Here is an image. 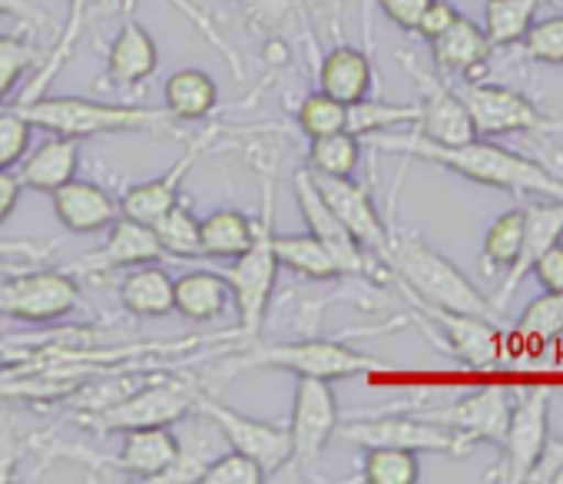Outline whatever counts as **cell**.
Wrapping results in <instances>:
<instances>
[{
    "instance_id": "cell-1",
    "label": "cell",
    "mask_w": 563,
    "mask_h": 484,
    "mask_svg": "<svg viewBox=\"0 0 563 484\" xmlns=\"http://www.w3.org/2000/svg\"><path fill=\"white\" fill-rule=\"evenodd\" d=\"M375 150H385V153H401V156H411V160H424V163H434L441 169H451L457 173L461 179H471L477 186H494V189H507L514 196H543V199H563V179L530 160V156H520L514 150H504L484 136H474L467 143H434L428 136H421L418 130H385V133H372L365 136Z\"/></svg>"
},
{
    "instance_id": "cell-2",
    "label": "cell",
    "mask_w": 563,
    "mask_h": 484,
    "mask_svg": "<svg viewBox=\"0 0 563 484\" xmlns=\"http://www.w3.org/2000/svg\"><path fill=\"white\" fill-rule=\"evenodd\" d=\"M385 266L391 270V283L408 299L424 302V306H438L448 312H461V316H477V319L500 326L494 302L487 296H481V289L448 256L431 250L418 232L388 226Z\"/></svg>"
},
{
    "instance_id": "cell-3",
    "label": "cell",
    "mask_w": 563,
    "mask_h": 484,
    "mask_svg": "<svg viewBox=\"0 0 563 484\" xmlns=\"http://www.w3.org/2000/svg\"><path fill=\"white\" fill-rule=\"evenodd\" d=\"M34 130H47L57 136L90 140V136H117V133H166L179 136V123L166 113V107L146 103H117V100H90V97H37L31 103L14 107Z\"/></svg>"
},
{
    "instance_id": "cell-4",
    "label": "cell",
    "mask_w": 563,
    "mask_h": 484,
    "mask_svg": "<svg viewBox=\"0 0 563 484\" xmlns=\"http://www.w3.org/2000/svg\"><path fill=\"white\" fill-rule=\"evenodd\" d=\"M272 239H275V206H272V179H265L262 212L255 219V235L249 242V250L235 256L229 270H222V279L239 312L242 339H258V332L268 322V306L278 283V260Z\"/></svg>"
},
{
    "instance_id": "cell-5",
    "label": "cell",
    "mask_w": 563,
    "mask_h": 484,
    "mask_svg": "<svg viewBox=\"0 0 563 484\" xmlns=\"http://www.w3.org/2000/svg\"><path fill=\"white\" fill-rule=\"evenodd\" d=\"M249 349L239 352L232 362L235 372L252 369H275L299 378H322V382H342L355 375H372L382 369L375 355H365L339 339H289V342H255L245 339Z\"/></svg>"
},
{
    "instance_id": "cell-6",
    "label": "cell",
    "mask_w": 563,
    "mask_h": 484,
    "mask_svg": "<svg viewBox=\"0 0 563 484\" xmlns=\"http://www.w3.org/2000/svg\"><path fill=\"white\" fill-rule=\"evenodd\" d=\"M342 441L358 448H408V451H434L464 458L471 454L474 441L454 428H444L424 415H382V418H355L349 425H339L335 431Z\"/></svg>"
},
{
    "instance_id": "cell-7",
    "label": "cell",
    "mask_w": 563,
    "mask_h": 484,
    "mask_svg": "<svg viewBox=\"0 0 563 484\" xmlns=\"http://www.w3.org/2000/svg\"><path fill=\"white\" fill-rule=\"evenodd\" d=\"M292 193H296V206L306 219V229L322 242V246L332 253V260L339 263L342 276H358V279H375V283H391V270L375 260L368 250L358 246V239L342 226V219L332 212V206L322 199L319 186L312 183V173L302 166L292 176Z\"/></svg>"
},
{
    "instance_id": "cell-8",
    "label": "cell",
    "mask_w": 563,
    "mask_h": 484,
    "mask_svg": "<svg viewBox=\"0 0 563 484\" xmlns=\"http://www.w3.org/2000/svg\"><path fill=\"white\" fill-rule=\"evenodd\" d=\"M196 411L242 454L255 458L268 474L282 471L292 458V438H289V425H278L268 418H252L235 411L232 405L219 402L212 392H199L196 388Z\"/></svg>"
},
{
    "instance_id": "cell-9",
    "label": "cell",
    "mask_w": 563,
    "mask_h": 484,
    "mask_svg": "<svg viewBox=\"0 0 563 484\" xmlns=\"http://www.w3.org/2000/svg\"><path fill=\"white\" fill-rule=\"evenodd\" d=\"M189 415H196V388L186 382H156L90 411L84 425H90L93 431H130L153 425H179Z\"/></svg>"
},
{
    "instance_id": "cell-10",
    "label": "cell",
    "mask_w": 563,
    "mask_h": 484,
    "mask_svg": "<svg viewBox=\"0 0 563 484\" xmlns=\"http://www.w3.org/2000/svg\"><path fill=\"white\" fill-rule=\"evenodd\" d=\"M80 302V283L64 270H34L0 283V316L31 326L60 322L74 316Z\"/></svg>"
},
{
    "instance_id": "cell-11",
    "label": "cell",
    "mask_w": 563,
    "mask_h": 484,
    "mask_svg": "<svg viewBox=\"0 0 563 484\" xmlns=\"http://www.w3.org/2000/svg\"><path fill=\"white\" fill-rule=\"evenodd\" d=\"M550 398H553V392L547 385H537L510 408L507 431L500 441L504 458L487 481L520 484L530 477V471L540 461V451L550 438Z\"/></svg>"
},
{
    "instance_id": "cell-12",
    "label": "cell",
    "mask_w": 563,
    "mask_h": 484,
    "mask_svg": "<svg viewBox=\"0 0 563 484\" xmlns=\"http://www.w3.org/2000/svg\"><path fill=\"white\" fill-rule=\"evenodd\" d=\"M457 97L467 107L474 136H484V140L507 136V133H540L553 127V120L543 117L530 97L500 84H474L467 77V84L457 87Z\"/></svg>"
},
{
    "instance_id": "cell-13",
    "label": "cell",
    "mask_w": 563,
    "mask_h": 484,
    "mask_svg": "<svg viewBox=\"0 0 563 484\" xmlns=\"http://www.w3.org/2000/svg\"><path fill=\"white\" fill-rule=\"evenodd\" d=\"M411 302V316L418 319V326L431 336V342L438 349H444L451 359H457L464 369H494L497 365V322L477 319V316H461V312H448L438 306H424V302Z\"/></svg>"
},
{
    "instance_id": "cell-14",
    "label": "cell",
    "mask_w": 563,
    "mask_h": 484,
    "mask_svg": "<svg viewBox=\"0 0 563 484\" xmlns=\"http://www.w3.org/2000/svg\"><path fill=\"white\" fill-rule=\"evenodd\" d=\"M342 425L339 398L332 392V382L322 378H299L296 398H292V418H289V438H292V458L289 464L316 468L325 444L335 438Z\"/></svg>"
},
{
    "instance_id": "cell-15",
    "label": "cell",
    "mask_w": 563,
    "mask_h": 484,
    "mask_svg": "<svg viewBox=\"0 0 563 484\" xmlns=\"http://www.w3.org/2000/svg\"><path fill=\"white\" fill-rule=\"evenodd\" d=\"M312 183L319 186V193L332 206V212L342 219V226L358 239V246L385 263V253H388V222L382 219V212H378V206L372 199V186L358 183L352 176H325V173H312Z\"/></svg>"
},
{
    "instance_id": "cell-16",
    "label": "cell",
    "mask_w": 563,
    "mask_h": 484,
    "mask_svg": "<svg viewBox=\"0 0 563 484\" xmlns=\"http://www.w3.org/2000/svg\"><path fill=\"white\" fill-rule=\"evenodd\" d=\"M398 61L405 64V70L411 74V80L418 87V123L411 130H418L421 136H428L434 143H448V146L474 140V123H471L467 107L457 97V90L448 80L424 74L408 54H401Z\"/></svg>"
},
{
    "instance_id": "cell-17",
    "label": "cell",
    "mask_w": 563,
    "mask_h": 484,
    "mask_svg": "<svg viewBox=\"0 0 563 484\" xmlns=\"http://www.w3.org/2000/svg\"><path fill=\"white\" fill-rule=\"evenodd\" d=\"M156 260H163V250L156 242L153 226L120 216L117 222H110V235L103 246L80 256L77 263L64 266V273H70L74 279H80V276L90 279V276H107V273L133 270V266L156 263Z\"/></svg>"
},
{
    "instance_id": "cell-18",
    "label": "cell",
    "mask_w": 563,
    "mask_h": 484,
    "mask_svg": "<svg viewBox=\"0 0 563 484\" xmlns=\"http://www.w3.org/2000/svg\"><path fill=\"white\" fill-rule=\"evenodd\" d=\"M510 408H514V398H510L507 385H484V388H477V392H471V395H464V398H457V402H451L444 408L424 411V418L467 435L474 444L477 441L500 444L504 431H507Z\"/></svg>"
},
{
    "instance_id": "cell-19",
    "label": "cell",
    "mask_w": 563,
    "mask_h": 484,
    "mask_svg": "<svg viewBox=\"0 0 563 484\" xmlns=\"http://www.w3.org/2000/svg\"><path fill=\"white\" fill-rule=\"evenodd\" d=\"M156 67H159L156 41L133 18V0H126V4H123L120 34L110 41V51H107L103 84L107 87H117V90H140V87H146L153 80Z\"/></svg>"
},
{
    "instance_id": "cell-20",
    "label": "cell",
    "mask_w": 563,
    "mask_h": 484,
    "mask_svg": "<svg viewBox=\"0 0 563 484\" xmlns=\"http://www.w3.org/2000/svg\"><path fill=\"white\" fill-rule=\"evenodd\" d=\"M212 140H216V127H206L199 136H192L189 153H186L183 160H176L163 176H156V179H150V183L130 186V189L120 196V216L153 226V222L183 196V179L192 173V166L199 163V156L209 150Z\"/></svg>"
},
{
    "instance_id": "cell-21",
    "label": "cell",
    "mask_w": 563,
    "mask_h": 484,
    "mask_svg": "<svg viewBox=\"0 0 563 484\" xmlns=\"http://www.w3.org/2000/svg\"><path fill=\"white\" fill-rule=\"evenodd\" d=\"M563 239V199H543L523 206V242H520V253L514 260V266L504 276V286L497 289V296L490 299L497 312H504V306L514 299L520 279L530 273V266L553 246V242Z\"/></svg>"
},
{
    "instance_id": "cell-22",
    "label": "cell",
    "mask_w": 563,
    "mask_h": 484,
    "mask_svg": "<svg viewBox=\"0 0 563 484\" xmlns=\"http://www.w3.org/2000/svg\"><path fill=\"white\" fill-rule=\"evenodd\" d=\"M176 454H179V438L173 435V425L130 428V431H123L113 468L133 481L159 484V477L173 468Z\"/></svg>"
},
{
    "instance_id": "cell-23",
    "label": "cell",
    "mask_w": 563,
    "mask_h": 484,
    "mask_svg": "<svg viewBox=\"0 0 563 484\" xmlns=\"http://www.w3.org/2000/svg\"><path fill=\"white\" fill-rule=\"evenodd\" d=\"M51 196H54V212L67 232L87 235V232L110 229V222L120 219V199L110 189H103L100 183L74 176Z\"/></svg>"
},
{
    "instance_id": "cell-24",
    "label": "cell",
    "mask_w": 563,
    "mask_h": 484,
    "mask_svg": "<svg viewBox=\"0 0 563 484\" xmlns=\"http://www.w3.org/2000/svg\"><path fill=\"white\" fill-rule=\"evenodd\" d=\"M428 44H431V61L441 70V77H464V80L477 77V70L490 61V51H494L484 28H477L464 14H457V21Z\"/></svg>"
},
{
    "instance_id": "cell-25",
    "label": "cell",
    "mask_w": 563,
    "mask_h": 484,
    "mask_svg": "<svg viewBox=\"0 0 563 484\" xmlns=\"http://www.w3.org/2000/svg\"><path fill=\"white\" fill-rule=\"evenodd\" d=\"M18 166H21L18 176H21L24 189L57 193L80 169V140L51 133V140H44L34 153L27 150V156Z\"/></svg>"
},
{
    "instance_id": "cell-26",
    "label": "cell",
    "mask_w": 563,
    "mask_h": 484,
    "mask_svg": "<svg viewBox=\"0 0 563 484\" xmlns=\"http://www.w3.org/2000/svg\"><path fill=\"white\" fill-rule=\"evenodd\" d=\"M319 90L342 100V103H355L362 97H368L372 84H375V67L372 57L352 44H342L335 51H329L316 70Z\"/></svg>"
},
{
    "instance_id": "cell-27",
    "label": "cell",
    "mask_w": 563,
    "mask_h": 484,
    "mask_svg": "<svg viewBox=\"0 0 563 484\" xmlns=\"http://www.w3.org/2000/svg\"><path fill=\"white\" fill-rule=\"evenodd\" d=\"M117 299H120L123 312H130L136 319H163L173 312V276L156 263L133 266L120 279Z\"/></svg>"
},
{
    "instance_id": "cell-28",
    "label": "cell",
    "mask_w": 563,
    "mask_h": 484,
    "mask_svg": "<svg viewBox=\"0 0 563 484\" xmlns=\"http://www.w3.org/2000/svg\"><path fill=\"white\" fill-rule=\"evenodd\" d=\"M229 286L222 273L212 270H192L179 279H173V312H179L186 322H212L229 306Z\"/></svg>"
},
{
    "instance_id": "cell-29",
    "label": "cell",
    "mask_w": 563,
    "mask_h": 484,
    "mask_svg": "<svg viewBox=\"0 0 563 484\" xmlns=\"http://www.w3.org/2000/svg\"><path fill=\"white\" fill-rule=\"evenodd\" d=\"M163 107L176 123H199L219 107V84L196 67L176 70L163 87Z\"/></svg>"
},
{
    "instance_id": "cell-30",
    "label": "cell",
    "mask_w": 563,
    "mask_h": 484,
    "mask_svg": "<svg viewBox=\"0 0 563 484\" xmlns=\"http://www.w3.org/2000/svg\"><path fill=\"white\" fill-rule=\"evenodd\" d=\"M272 246H275L278 270H289V273H296L302 279H312V283L345 279L339 263L332 260V253L322 246V242L309 229L306 232H275Z\"/></svg>"
},
{
    "instance_id": "cell-31",
    "label": "cell",
    "mask_w": 563,
    "mask_h": 484,
    "mask_svg": "<svg viewBox=\"0 0 563 484\" xmlns=\"http://www.w3.org/2000/svg\"><path fill=\"white\" fill-rule=\"evenodd\" d=\"M255 235V219L239 209H216L199 219L202 260H235L249 250Z\"/></svg>"
},
{
    "instance_id": "cell-32",
    "label": "cell",
    "mask_w": 563,
    "mask_h": 484,
    "mask_svg": "<svg viewBox=\"0 0 563 484\" xmlns=\"http://www.w3.org/2000/svg\"><path fill=\"white\" fill-rule=\"evenodd\" d=\"M156 242L163 256L169 260H202V246H199V216L192 212V206L179 196L156 222H153Z\"/></svg>"
},
{
    "instance_id": "cell-33",
    "label": "cell",
    "mask_w": 563,
    "mask_h": 484,
    "mask_svg": "<svg viewBox=\"0 0 563 484\" xmlns=\"http://www.w3.org/2000/svg\"><path fill=\"white\" fill-rule=\"evenodd\" d=\"M523 242V206L497 216L487 232H484V246H481V273L494 276V273H507L520 253Z\"/></svg>"
},
{
    "instance_id": "cell-34",
    "label": "cell",
    "mask_w": 563,
    "mask_h": 484,
    "mask_svg": "<svg viewBox=\"0 0 563 484\" xmlns=\"http://www.w3.org/2000/svg\"><path fill=\"white\" fill-rule=\"evenodd\" d=\"M418 123V100L415 103H388V100H355L349 103V120L345 130L355 133L358 140L372 136V133H385V130H401V127H415Z\"/></svg>"
},
{
    "instance_id": "cell-35",
    "label": "cell",
    "mask_w": 563,
    "mask_h": 484,
    "mask_svg": "<svg viewBox=\"0 0 563 484\" xmlns=\"http://www.w3.org/2000/svg\"><path fill=\"white\" fill-rule=\"evenodd\" d=\"M242 14L255 31H262L272 44L292 41L306 21L302 0H239Z\"/></svg>"
},
{
    "instance_id": "cell-36",
    "label": "cell",
    "mask_w": 563,
    "mask_h": 484,
    "mask_svg": "<svg viewBox=\"0 0 563 484\" xmlns=\"http://www.w3.org/2000/svg\"><path fill=\"white\" fill-rule=\"evenodd\" d=\"M362 163V140L349 130L339 133H325L309 140V153H306V166L312 173H325V176H355Z\"/></svg>"
},
{
    "instance_id": "cell-37",
    "label": "cell",
    "mask_w": 563,
    "mask_h": 484,
    "mask_svg": "<svg viewBox=\"0 0 563 484\" xmlns=\"http://www.w3.org/2000/svg\"><path fill=\"white\" fill-rule=\"evenodd\" d=\"M540 4L543 0H487L484 34H487L490 47H514L533 24V14Z\"/></svg>"
},
{
    "instance_id": "cell-38",
    "label": "cell",
    "mask_w": 563,
    "mask_h": 484,
    "mask_svg": "<svg viewBox=\"0 0 563 484\" xmlns=\"http://www.w3.org/2000/svg\"><path fill=\"white\" fill-rule=\"evenodd\" d=\"M362 461V481L368 484H418L421 481V461L418 451L408 448H365Z\"/></svg>"
},
{
    "instance_id": "cell-39",
    "label": "cell",
    "mask_w": 563,
    "mask_h": 484,
    "mask_svg": "<svg viewBox=\"0 0 563 484\" xmlns=\"http://www.w3.org/2000/svg\"><path fill=\"white\" fill-rule=\"evenodd\" d=\"M41 61L44 54L34 47V41L21 34H0V107L11 100V94L31 70L41 67Z\"/></svg>"
},
{
    "instance_id": "cell-40",
    "label": "cell",
    "mask_w": 563,
    "mask_h": 484,
    "mask_svg": "<svg viewBox=\"0 0 563 484\" xmlns=\"http://www.w3.org/2000/svg\"><path fill=\"white\" fill-rule=\"evenodd\" d=\"M345 120H349V103H342L322 90H312L309 97H302V103L296 110V123L309 140L345 130Z\"/></svg>"
},
{
    "instance_id": "cell-41",
    "label": "cell",
    "mask_w": 563,
    "mask_h": 484,
    "mask_svg": "<svg viewBox=\"0 0 563 484\" xmlns=\"http://www.w3.org/2000/svg\"><path fill=\"white\" fill-rule=\"evenodd\" d=\"M520 57L537 61V64H550V67H563V14H553L547 21H537L527 28V34L517 41Z\"/></svg>"
},
{
    "instance_id": "cell-42",
    "label": "cell",
    "mask_w": 563,
    "mask_h": 484,
    "mask_svg": "<svg viewBox=\"0 0 563 484\" xmlns=\"http://www.w3.org/2000/svg\"><path fill=\"white\" fill-rule=\"evenodd\" d=\"M262 481H265L262 464L235 448L212 458L199 474V484H262Z\"/></svg>"
},
{
    "instance_id": "cell-43",
    "label": "cell",
    "mask_w": 563,
    "mask_h": 484,
    "mask_svg": "<svg viewBox=\"0 0 563 484\" xmlns=\"http://www.w3.org/2000/svg\"><path fill=\"white\" fill-rule=\"evenodd\" d=\"M31 448H34V431H27L14 415H0V484L18 477V468Z\"/></svg>"
},
{
    "instance_id": "cell-44",
    "label": "cell",
    "mask_w": 563,
    "mask_h": 484,
    "mask_svg": "<svg viewBox=\"0 0 563 484\" xmlns=\"http://www.w3.org/2000/svg\"><path fill=\"white\" fill-rule=\"evenodd\" d=\"M31 136H34V127L24 120L21 110L0 107V169H14L27 156Z\"/></svg>"
},
{
    "instance_id": "cell-45",
    "label": "cell",
    "mask_w": 563,
    "mask_h": 484,
    "mask_svg": "<svg viewBox=\"0 0 563 484\" xmlns=\"http://www.w3.org/2000/svg\"><path fill=\"white\" fill-rule=\"evenodd\" d=\"M517 329H520L523 336H537V339H553V336H560V332H563V293H543L540 299H533V302L523 309Z\"/></svg>"
},
{
    "instance_id": "cell-46",
    "label": "cell",
    "mask_w": 563,
    "mask_h": 484,
    "mask_svg": "<svg viewBox=\"0 0 563 484\" xmlns=\"http://www.w3.org/2000/svg\"><path fill=\"white\" fill-rule=\"evenodd\" d=\"M457 21V8L451 0H428V8L421 11L418 24H415V34L424 37V41H434L438 34H444L451 24Z\"/></svg>"
},
{
    "instance_id": "cell-47",
    "label": "cell",
    "mask_w": 563,
    "mask_h": 484,
    "mask_svg": "<svg viewBox=\"0 0 563 484\" xmlns=\"http://www.w3.org/2000/svg\"><path fill=\"white\" fill-rule=\"evenodd\" d=\"M530 273L537 276L543 293H563V239L553 242V246L530 266Z\"/></svg>"
},
{
    "instance_id": "cell-48",
    "label": "cell",
    "mask_w": 563,
    "mask_h": 484,
    "mask_svg": "<svg viewBox=\"0 0 563 484\" xmlns=\"http://www.w3.org/2000/svg\"><path fill=\"white\" fill-rule=\"evenodd\" d=\"M378 8L385 11V18H388L395 28L415 34V24H418L421 11L428 8V0H378Z\"/></svg>"
},
{
    "instance_id": "cell-49",
    "label": "cell",
    "mask_w": 563,
    "mask_h": 484,
    "mask_svg": "<svg viewBox=\"0 0 563 484\" xmlns=\"http://www.w3.org/2000/svg\"><path fill=\"white\" fill-rule=\"evenodd\" d=\"M0 18H14L34 31H47L51 28V18L34 4V0H0Z\"/></svg>"
},
{
    "instance_id": "cell-50",
    "label": "cell",
    "mask_w": 563,
    "mask_h": 484,
    "mask_svg": "<svg viewBox=\"0 0 563 484\" xmlns=\"http://www.w3.org/2000/svg\"><path fill=\"white\" fill-rule=\"evenodd\" d=\"M21 193H24V183L14 169H0V222H4L18 202H21Z\"/></svg>"
},
{
    "instance_id": "cell-51",
    "label": "cell",
    "mask_w": 563,
    "mask_h": 484,
    "mask_svg": "<svg viewBox=\"0 0 563 484\" xmlns=\"http://www.w3.org/2000/svg\"><path fill=\"white\" fill-rule=\"evenodd\" d=\"M553 173L563 179V156H553Z\"/></svg>"
},
{
    "instance_id": "cell-52",
    "label": "cell",
    "mask_w": 563,
    "mask_h": 484,
    "mask_svg": "<svg viewBox=\"0 0 563 484\" xmlns=\"http://www.w3.org/2000/svg\"><path fill=\"white\" fill-rule=\"evenodd\" d=\"M553 484H563V464L556 468V474H553Z\"/></svg>"
},
{
    "instance_id": "cell-53",
    "label": "cell",
    "mask_w": 563,
    "mask_h": 484,
    "mask_svg": "<svg viewBox=\"0 0 563 484\" xmlns=\"http://www.w3.org/2000/svg\"><path fill=\"white\" fill-rule=\"evenodd\" d=\"M8 365V352H4V345H0V369Z\"/></svg>"
},
{
    "instance_id": "cell-54",
    "label": "cell",
    "mask_w": 563,
    "mask_h": 484,
    "mask_svg": "<svg viewBox=\"0 0 563 484\" xmlns=\"http://www.w3.org/2000/svg\"><path fill=\"white\" fill-rule=\"evenodd\" d=\"M547 4H553V8H560V11H563V0H547Z\"/></svg>"
}]
</instances>
